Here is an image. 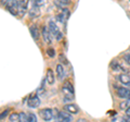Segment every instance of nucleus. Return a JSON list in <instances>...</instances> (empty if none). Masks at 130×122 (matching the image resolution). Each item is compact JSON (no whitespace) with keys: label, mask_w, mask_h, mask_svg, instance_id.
I'll list each match as a JSON object with an SVG mask.
<instances>
[{"label":"nucleus","mask_w":130,"mask_h":122,"mask_svg":"<svg viewBox=\"0 0 130 122\" xmlns=\"http://www.w3.org/2000/svg\"><path fill=\"white\" fill-rule=\"evenodd\" d=\"M29 32H30V34L32 36V38H34L35 40H37L39 38L40 32H39V28H38L37 25H31L30 28H29Z\"/></svg>","instance_id":"obj_11"},{"label":"nucleus","mask_w":130,"mask_h":122,"mask_svg":"<svg viewBox=\"0 0 130 122\" xmlns=\"http://www.w3.org/2000/svg\"><path fill=\"white\" fill-rule=\"evenodd\" d=\"M59 60L61 61V63H63V64H67V63H68L67 58H66V57H65L63 54H61V55L59 56Z\"/></svg>","instance_id":"obj_20"},{"label":"nucleus","mask_w":130,"mask_h":122,"mask_svg":"<svg viewBox=\"0 0 130 122\" xmlns=\"http://www.w3.org/2000/svg\"><path fill=\"white\" fill-rule=\"evenodd\" d=\"M62 91L64 93V101L74 99V87H73L71 82H65L62 87Z\"/></svg>","instance_id":"obj_1"},{"label":"nucleus","mask_w":130,"mask_h":122,"mask_svg":"<svg viewBox=\"0 0 130 122\" xmlns=\"http://www.w3.org/2000/svg\"><path fill=\"white\" fill-rule=\"evenodd\" d=\"M126 115H127V116H130V107H128L127 109H126Z\"/></svg>","instance_id":"obj_29"},{"label":"nucleus","mask_w":130,"mask_h":122,"mask_svg":"<svg viewBox=\"0 0 130 122\" xmlns=\"http://www.w3.org/2000/svg\"><path fill=\"white\" fill-rule=\"evenodd\" d=\"M46 80H47V82L49 84H53L54 83V74H53V71H52L51 69H48Z\"/></svg>","instance_id":"obj_14"},{"label":"nucleus","mask_w":130,"mask_h":122,"mask_svg":"<svg viewBox=\"0 0 130 122\" xmlns=\"http://www.w3.org/2000/svg\"><path fill=\"white\" fill-rule=\"evenodd\" d=\"M119 108L123 109V110H126V109L128 108V103H127V101H123V103H120Z\"/></svg>","instance_id":"obj_25"},{"label":"nucleus","mask_w":130,"mask_h":122,"mask_svg":"<svg viewBox=\"0 0 130 122\" xmlns=\"http://www.w3.org/2000/svg\"><path fill=\"white\" fill-rule=\"evenodd\" d=\"M59 120L60 121H66V122H71L73 120L72 116H70L67 112H64V111H60L59 112Z\"/></svg>","instance_id":"obj_12"},{"label":"nucleus","mask_w":130,"mask_h":122,"mask_svg":"<svg viewBox=\"0 0 130 122\" xmlns=\"http://www.w3.org/2000/svg\"><path fill=\"white\" fill-rule=\"evenodd\" d=\"M64 75H65V71H64L63 66L62 64H58V66H56V76H58L60 80H63Z\"/></svg>","instance_id":"obj_13"},{"label":"nucleus","mask_w":130,"mask_h":122,"mask_svg":"<svg viewBox=\"0 0 130 122\" xmlns=\"http://www.w3.org/2000/svg\"><path fill=\"white\" fill-rule=\"evenodd\" d=\"M49 30H50V32H51V34L52 35H54V37L56 38V39H61L62 38V33L59 31V27L56 26V24L54 23V22H52V21H50L49 22Z\"/></svg>","instance_id":"obj_3"},{"label":"nucleus","mask_w":130,"mask_h":122,"mask_svg":"<svg viewBox=\"0 0 130 122\" xmlns=\"http://www.w3.org/2000/svg\"><path fill=\"white\" fill-rule=\"evenodd\" d=\"M64 110H66L67 112L72 113V115H77L79 112V108L75 104H67L64 106Z\"/></svg>","instance_id":"obj_8"},{"label":"nucleus","mask_w":130,"mask_h":122,"mask_svg":"<svg viewBox=\"0 0 130 122\" xmlns=\"http://www.w3.org/2000/svg\"><path fill=\"white\" fill-rule=\"evenodd\" d=\"M118 80L120 81L121 84L126 85V86H130V75L127 73H123L118 76Z\"/></svg>","instance_id":"obj_10"},{"label":"nucleus","mask_w":130,"mask_h":122,"mask_svg":"<svg viewBox=\"0 0 130 122\" xmlns=\"http://www.w3.org/2000/svg\"><path fill=\"white\" fill-rule=\"evenodd\" d=\"M20 121L28 122V115H26L25 112H21L20 113Z\"/></svg>","instance_id":"obj_19"},{"label":"nucleus","mask_w":130,"mask_h":122,"mask_svg":"<svg viewBox=\"0 0 130 122\" xmlns=\"http://www.w3.org/2000/svg\"><path fill=\"white\" fill-rule=\"evenodd\" d=\"M39 115L44 121H50L53 118V110L50 108H44L39 111Z\"/></svg>","instance_id":"obj_4"},{"label":"nucleus","mask_w":130,"mask_h":122,"mask_svg":"<svg viewBox=\"0 0 130 122\" xmlns=\"http://www.w3.org/2000/svg\"><path fill=\"white\" fill-rule=\"evenodd\" d=\"M41 34H42V37H43V40H44V42L48 43V44H51V40H52L51 32H50V30H49L47 26H43V27H42Z\"/></svg>","instance_id":"obj_7"},{"label":"nucleus","mask_w":130,"mask_h":122,"mask_svg":"<svg viewBox=\"0 0 130 122\" xmlns=\"http://www.w3.org/2000/svg\"><path fill=\"white\" fill-rule=\"evenodd\" d=\"M10 112V110L9 109H6V110H3L1 113H0V121H2L3 119H5V118L8 116V113Z\"/></svg>","instance_id":"obj_21"},{"label":"nucleus","mask_w":130,"mask_h":122,"mask_svg":"<svg viewBox=\"0 0 130 122\" xmlns=\"http://www.w3.org/2000/svg\"><path fill=\"white\" fill-rule=\"evenodd\" d=\"M125 61L130 66V55H126L125 56Z\"/></svg>","instance_id":"obj_28"},{"label":"nucleus","mask_w":130,"mask_h":122,"mask_svg":"<svg viewBox=\"0 0 130 122\" xmlns=\"http://www.w3.org/2000/svg\"><path fill=\"white\" fill-rule=\"evenodd\" d=\"M54 2H55V5L59 7H65V6L70 5L71 0H54Z\"/></svg>","instance_id":"obj_18"},{"label":"nucleus","mask_w":130,"mask_h":122,"mask_svg":"<svg viewBox=\"0 0 130 122\" xmlns=\"http://www.w3.org/2000/svg\"><path fill=\"white\" fill-rule=\"evenodd\" d=\"M128 99H130V92H129V95H128Z\"/></svg>","instance_id":"obj_30"},{"label":"nucleus","mask_w":130,"mask_h":122,"mask_svg":"<svg viewBox=\"0 0 130 122\" xmlns=\"http://www.w3.org/2000/svg\"><path fill=\"white\" fill-rule=\"evenodd\" d=\"M43 5L42 0H34V6L35 7H41Z\"/></svg>","instance_id":"obj_26"},{"label":"nucleus","mask_w":130,"mask_h":122,"mask_svg":"<svg viewBox=\"0 0 130 122\" xmlns=\"http://www.w3.org/2000/svg\"><path fill=\"white\" fill-rule=\"evenodd\" d=\"M56 19H58L60 22H62V23H64V22H65V20H66V19H65V18L63 17L62 14H61V13H60V14H58V15H56Z\"/></svg>","instance_id":"obj_27"},{"label":"nucleus","mask_w":130,"mask_h":122,"mask_svg":"<svg viewBox=\"0 0 130 122\" xmlns=\"http://www.w3.org/2000/svg\"><path fill=\"white\" fill-rule=\"evenodd\" d=\"M129 89L126 87H118L116 91V95L119 97V98H128L129 95Z\"/></svg>","instance_id":"obj_9"},{"label":"nucleus","mask_w":130,"mask_h":122,"mask_svg":"<svg viewBox=\"0 0 130 122\" xmlns=\"http://www.w3.org/2000/svg\"><path fill=\"white\" fill-rule=\"evenodd\" d=\"M111 67L114 71H125V69L120 66V63L118 62V61H116V60H114L112 61V63H111Z\"/></svg>","instance_id":"obj_15"},{"label":"nucleus","mask_w":130,"mask_h":122,"mask_svg":"<svg viewBox=\"0 0 130 122\" xmlns=\"http://www.w3.org/2000/svg\"><path fill=\"white\" fill-rule=\"evenodd\" d=\"M40 98L38 96H31L29 99H28V107L29 108H37L39 107V105H40Z\"/></svg>","instance_id":"obj_6"},{"label":"nucleus","mask_w":130,"mask_h":122,"mask_svg":"<svg viewBox=\"0 0 130 122\" xmlns=\"http://www.w3.org/2000/svg\"><path fill=\"white\" fill-rule=\"evenodd\" d=\"M61 14H62L65 19H68V17H70V11L67 9H63L62 12H61Z\"/></svg>","instance_id":"obj_23"},{"label":"nucleus","mask_w":130,"mask_h":122,"mask_svg":"<svg viewBox=\"0 0 130 122\" xmlns=\"http://www.w3.org/2000/svg\"><path fill=\"white\" fill-rule=\"evenodd\" d=\"M6 6L11 14H13V15L19 14V6H18V1L16 0H8Z\"/></svg>","instance_id":"obj_2"},{"label":"nucleus","mask_w":130,"mask_h":122,"mask_svg":"<svg viewBox=\"0 0 130 122\" xmlns=\"http://www.w3.org/2000/svg\"><path fill=\"white\" fill-rule=\"evenodd\" d=\"M47 55L49 57H51V58H53V57L55 56V51H54L53 48H49V49L47 50Z\"/></svg>","instance_id":"obj_22"},{"label":"nucleus","mask_w":130,"mask_h":122,"mask_svg":"<svg viewBox=\"0 0 130 122\" xmlns=\"http://www.w3.org/2000/svg\"><path fill=\"white\" fill-rule=\"evenodd\" d=\"M9 120L12 121V122H19L20 121V113L12 112L11 115L9 116Z\"/></svg>","instance_id":"obj_17"},{"label":"nucleus","mask_w":130,"mask_h":122,"mask_svg":"<svg viewBox=\"0 0 130 122\" xmlns=\"http://www.w3.org/2000/svg\"><path fill=\"white\" fill-rule=\"evenodd\" d=\"M28 2H29V0H20V1H18L19 14L20 15H24V14H25L26 9H27V6H28Z\"/></svg>","instance_id":"obj_5"},{"label":"nucleus","mask_w":130,"mask_h":122,"mask_svg":"<svg viewBox=\"0 0 130 122\" xmlns=\"http://www.w3.org/2000/svg\"><path fill=\"white\" fill-rule=\"evenodd\" d=\"M28 121L36 122L37 121V118H36V116L34 115V113H29V115H28Z\"/></svg>","instance_id":"obj_24"},{"label":"nucleus","mask_w":130,"mask_h":122,"mask_svg":"<svg viewBox=\"0 0 130 122\" xmlns=\"http://www.w3.org/2000/svg\"><path fill=\"white\" fill-rule=\"evenodd\" d=\"M29 15H30V18H37L40 15V10H39V7H35L32 9H30L29 11Z\"/></svg>","instance_id":"obj_16"}]
</instances>
